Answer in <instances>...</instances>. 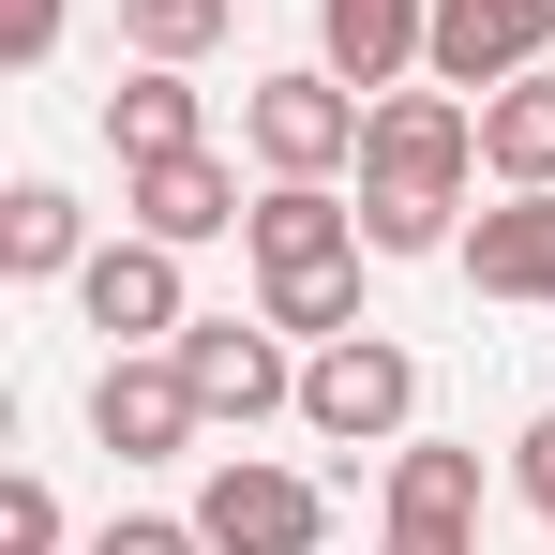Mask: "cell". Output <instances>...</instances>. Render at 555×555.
Returning <instances> with one entry per match:
<instances>
[{
	"label": "cell",
	"mask_w": 555,
	"mask_h": 555,
	"mask_svg": "<svg viewBox=\"0 0 555 555\" xmlns=\"http://www.w3.org/2000/svg\"><path fill=\"white\" fill-rule=\"evenodd\" d=\"M465 181H480V105L465 91H375L361 120V241L375 256H451L465 241Z\"/></svg>",
	"instance_id": "cell-1"
},
{
	"label": "cell",
	"mask_w": 555,
	"mask_h": 555,
	"mask_svg": "<svg viewBox=\"0 0 555 555\" xmlns=\"http://www.w3.org/2000/svg\"><path fill=\"white\" fill-rule=\"evenodd\" d=\"M361 120H375V91H346L331 61H285V76L241 91V151H256L271 181H346V166H361Z\"/></svg>",
	"instance_id": "cell-2"
},
{
	"label": "cell",
	"mask_w": 555,
	"mask_h": 555,
	"mask_svg": "<svg viewBox=\"0 0 555 555\" xmlns=\"http://www.w3.org/2000/svg\"><path fill=\"white\" fill-rule=\"evenodd\" d=\"M300 421L331 436V451H405V421H421V361L390 346V331H331L315 361H300Z\"/></svg>",
	"instance_id": "cell-3"
},
{
	"label": "cell",
	"mask_w": 555,
	"mask_h": 555,
	"mask_svg": "<svg viewBox=\"0 0 555 555\" xmlns=\"http://www.w3.org/2000/svg\"><path fill=\"white\" fill-rule=\"evenodd\" d=\"M195 541L210 555H315L331 541V495H315L300 465H271V451H225L195 480Z\"/></svg>",
	"instance_id": "cell-4"
},
{
	"label": "cell",
	"mask_w": 555,
	"mask_h": 555,
	"mask_svg": "<svg viewBox=\"0 0 555 555\" xmlns=\"http://www.w3.org/2000/svg\"><path fill=\"white\" fill-rule=\"evenodd\" d=\"M91 436H105L120 465H181L195 436H210V405H195L181 346H105V375H91Z\"/></svg>",
	"instance_id": "cell-5"
},
{
	"label": "cell",
	"mask_w": 555,
	"mask_h": 555,
	"mask_svg": "<svg viewBox=\"0 0 555 555\" xmlns=\"http://www.w3.org/2000/svg\"><path fill=\"white\" fill-rule=\"evenodd\" d=\"M181 375H195V405H210L225 436H256V421L300 405V361H285L271 315H181Z\"/></svg>",
	"instance_id": "cell-6"
},
{
	"label": "cell",
	"mask_w": 555,
	"mask_h": 555,
	"mask_svg": "<svg viewBox=\"0 0 555 555\" xmlns=\"http://www.w3.org/2000/svg\"><path fill=\"white\" fill-rule=\"evenodd\" d=\"M555 61V0H436V46H421V76L436 91H511V76H541Z\"/></svg>",
	"instance_id": "cell-7"
},
{
	"label": "cell",
	"mask_w": 555,
	"mask_h": 555,
	"mask_svg": "<svg viewBox=\"0 0 555 555\" xmlns=\"http://www.w3.org/2000/svg\"><path fill=\"white\" fill-rule=\"evenodd\" d=\"M76 315H91L105 346H181V241H135V225H120V241H91V271H76Z\"/></svg>",
	"instance_id": "cell-8"
},
{
	"label": "cell",
	"mask_w": 555,
	"mask_h": 555,
	"mask_svg": "<svg viewBox=\"0 0 555 555\" xmlns=\"http://www.w3.org/2000/svg\"><path fill=\"white\" fill-rule=\"evenodd\" d=\"M375 511H390V541H405V555H480V451L405 436L390 480H375Z\"/></svg>",
	"instance_id": "cell-9"
},
{
	"label": "cell",
	"mask_w": 555,
	"mask_h": 555,
	"mask_svg": "<svg viewBox=\"0 0 555 555\" xmlns=\"http://www.w3.org/2000/svg\"><path fill=\"white\" fill-rule=\"evenodd\" d=\"M120 210H135V241H181L195 256V241H225L256 195H241L225 151H166V166H120Z\"/></svg>",
	"instance_id": "cell-10"
},
{
	"label": "cell",
	"mask_w": 555,
	"mask_h": 555,
	"mask_svg": "<svg viewBox=\"0 0 555 555\" xmlns=\"http://www.w3.org/2000/svg\"><path fill=\"white\" fill-rule=\"evenodd\" d=\"M241 256H256V271H315V256H375V241H361V195L346 181H256Z\"/></svg>",
	"instance_id": "cell-11"
},
{
	"label": "cell",
	"mask_w": 555,
	"mask_h": 555,
	"mask_svg": "<svg viewBox=\"0 0 555 555\" xmlns=\"http://www.w3.org/2000/svg\"><path fill=\"white\" fill-rule=\"evenodd\" d=\"M421 46H436V0H315V61L346 91H405Z\"/></svg>",
	"instance_id": "cell-12"
},
{
	"label": "cell",
	"mask_w": 555,
	"mask_h": 555,
	"mask_svg": "<svg viewBox=\"0 0 555 555\" xmlns=\"http://www.w3.org/2000/svg\"><path fill=\"white\" fill-rule=\"evenodd\" d=\"M465 285L480 300H555V195H495V210H465Z\"/></svg>",
	"instance_id": "cell-13"
},
{
	"label": "cell",
	"mask_w": 555,
	"mask_h": 555,
	"mask_svg": "<svg viewBox=\"0 0 555 555\" xmlns=\"http://www.w3.org/2000/svg\"><path fill=\"white\" fill-rule=\"evenodd\" d=\"M105 151L120 166H166V151H210V105H195V61H135L105 91Z\"/></svg>",
	"instance_id": "cell-14"
},
{
	"label": "cell",
	"mask_w": 555,
	"mask_h": 555,
	"mask_svg": "<svg viewBox=\"0 0 555 555\" xmlns=\"http://www.w3.org/2000/svg\"><path fill=\"white\" fill-rule=\"evenodd\" d=\"M480 181L495 195H555V61L511 76V91H480Z\"/></svg>",
	"instance_id": "cell-15"
},
{
	"label": "cell",
	"mask_w": 555,
	"mask_h": 555,
	"mask_svg": "<svg viewBox=\"0 0 555 555\" xmlns=\"http://www.w3.org/2000/svg\"><path fill=\"white\" fill-rule=\"evenodd\" d=\"M0 271H15V285L91 271V210H76L61 181H15V195H0Z\"/></svg>",
	"instance_id": "cell-16"
},
{
	"label": "cell",
	"mask_w": 555,
	"mask_h": 555,
	"mask_svg": "<svg viewBox=\"0 0 555 555\" xmlns=\"http://www.w3.org/2000/svg\"><path fill=\"white\" fill-rule=\"evenodd\" d=\"M256 315L300 331V346H331V331H375L361 315V256H315V271H256Z\"/></svg>",
	"instance_id": "cell-17"
},
{
	"label": "cell",
	"mask_w": 555,
	"mask_h": 555,
	"mask_svg": "<svg viewBox=\"0 0 555 555\" xmlns=\"http://www.w3.org/2000/svg\"><path fill=\"white\" fill-rule=\"evenodd\" d=\"M225 15H241V0H120V46H135V61H210Z\"/></svg>",
	"instance_id": "cell-18"
},
{
	"label": "cell",
	"mask_w": 555,
	"mask_h": 555,
	"mask_svg": "<svg viewBox=\"0 0 555 555\" xmlns=\"http://www.w3.org/2000/svg\"><path fill=\"white\" fill-rule=\"evenodd\" d=\"M91 555H210V541H195V511H105Z\"/></svg>",
	"instance_id": "cell-19"
},
{
	"label": "cell",
	"mask_w": 555,
	"mask_h": 555,
	"mask_svg": "<svg viewBox=\"0 0 555 555\" xmlns=\"http://www.w3.org/2000/svg\"><path fill=\"white\" fill-rule=\"evenodd\" d=\"M61 15L76 0H0V76H46L61 61Z\"/></svg>",
	"instance_id": "cell-20"
},
{
	"label": "cell",
	"mask_w": 555,
	"mask_h": 555,
	"mask_svg": "<svg viewBox=\"0 0 555 555\" xmlns=\"http://www.w3.org/2000/svg\"><path fill=\"white\" fill-rule=\"evenodd\" d=\"M0 555H61V495H46L30 465L0 480Z\"/></svg>",
	"instance_id": "cell-21"
},
{
	"label": "cell",
	"mask_w": 555,
	"mask_h": 555,
	"mask_svg": "<svg viewBox=\"0 0 555 555\" xmlns=\"http://www.w3.org/2000/svg\"><path fill=\"white\" fill-rule=\"evenodd\" d=\"M511 495H526V511H541V526H555V405H541V421H526V436H511Z\"/></svg>",
	"instance_id": "cell-22"
},
{
	"label": "cell",
	"mask_w": 555,
	"mask_h": 555,
	"mask_svg": "<svg viewBox=\"0 0 555 555\" xmlns=\"http://www.w3.org/2000/svg\"><path fill=\"white\" fill-rule=\"evenodd\" d=\"M375 555H405V541H375Z\"/></svg>",
	"instance_id": "cell-23"
}]
</instances>
